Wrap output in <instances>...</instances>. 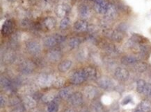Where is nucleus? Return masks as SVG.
Listing matches in <instances>:
<instances>
[{"label": "nucleus", "mask_w": 151, "mask_h": 112, "mask_svg": "<svg viewBox=\"0 0 151 112\" xmlns=\"http://www.w3.org/2000/svg\"><path fill=\"white\" fill-rule=\"evenodd\" d=\"M109 6L107 0H95V10L100 14H105Z\"/></svg>", "instance_id": "f257e3e1"}, {"label": "nucleus", "mask_w": 151, "mask_h": 112, "mask_svg": "<svg viewBox=\"0 0 151 112\" xmlns=\"http://www.w3.org/2000/svg\"><path fill=\"white\" fill-rule=\"evenodd\" d=\"M86 79H87V78H86L83 69H82L80 70V71H76V72L73 75V76H72L71 78V82L73 83L78 85V84H81L83 83Z\"/></svg>", "instance_id": "f03ea898"}, {"label": "nucleus", "mask_w": 151, "mask_h": 112, "mask_svg": "<svg viewBox=\"0 0 151 112\" xmlns=\"http://www.w3.org/2000/svg\"><path fill=\"white\" fill-rule=\"evenodd\" d=\"M27 48L29 53L34 55L38 54L41 50V47L39 44L34 41H31L27 44Z\"/></svg>", "instance_id": "7ed1b4c3"}, {"label": "nucleus", "mask_w": 151, "mask_h": 112, "mask_svg": "<svg viewBox=\"0 0 151 112\" xmlns=\"http://www.w3.org/2000/svg\"><path fill=\"white\" fill-rule=\"evenodd\" d=\"M115 76L119 80L125 81L129 77V72H128L127 70L123 69V68H117L115 71Z\"/></svg>", "instance_id": "20e7f679"}, {"label": "nucleus", "mask_w": 151, "mask_h": 112, "mask_svg": "<svg viewBox=\"0 0 151 112\" xmlns=\"http://www.w3.org/2000/svg\"><path fill=\"white\" fill-rule=\"evenodd\" d=\"M13 29V23L10 20H7L4 22L2 29H1V33L3 36H8L10 34Z\"/></svg>", "instance_id": "39448f33"}, {"label": "nucleus", "mask_w": 151, "mask_h": 112, "mask_svg": "<svg viewBox=\"0 0 151 112\" xmlns=\"http://www.w3.org/2000/svg\"><path fill=\"white\" fill-rule=\"evenodd\" d=\"M79 15L82 18H88L90 15V9L89 6L85 4H81L79 7Z\"/></svg>", "instance_id": "423d86ee"}, {"label": "nucleus", "mask_w": 151, "mask_h": 112, "mask_svg": "<svg viewBox=\"0 0 151 112\" xmlns=\"http://www.w3.org/2000/svg\"><path fill=\"white\" fill-rule=\"evenodd\" d=\"M88 25L87 22L84 20H79L74 24V29L75 31H79V32H82V31H86L87 29Z\"/></svg>", "instance_id": "0eeeda50"}, {"label": "nucleus", "mask_w": 151, "mask_h": 112, "mask_svg": "<svg viewBox=\"0 0 151 112\" xmlns=\"http://www.w3.org/2000/svg\"><path fill=\"white\" fill-rule=\"evenodd\" d=\"M61 57V54L59 51L57 50L51 51L47 54V58L50 59L52 62H57L59 60Z\"/></svg>", "instance_id": "6e6552de"}, {"label": "nucleus", "mask_w": 151, "mask_h": 112, "mask_svg": "<svg viewBox=\"0 0 151 112\" xmlns=\"http://www.w3.org/2000/svg\"><path fill=\"white\" fill-rule=\"evenodd\" d=\"M70 101L71 104L74 105H78L81 104L82 102V96L80 93H76V94H72V96L70 97Z\"/></svg>", "instance_id": "1a4fd4ad"}, {"label": "nucleus", "mask_w": 151, "mask_h": 112, "mask_svg": "<svg viewBox=\"0 0 151 112\" xmlns=\"http://www.w3.org/2000/svg\"><path fill=\"white\" fill-rule=\"evenodd\" d=\"M52 81V76L50 75H42L39 77L38 82L41 86H47L50 85Z\"/></svg>", "instance_id": "9d476101"}, {"label": "nucleus", "mask_w": 151, "mask_h": 112, "mask_svg": "<svg viewBox=\"0 0 151 112\" xmlns=\"http://www.w3.org/2000/svg\"><path fill=\"white\" fill-rule=\"evenodd\" d=\"M72 62L71 60H65L61 62L59 65V69L61 72H66L71 69Z\"/></svg>", "instance_id": "9b49d317"}, {"label": "nucleus", "mask_w": 151, "mask_h": 112, "mask_svg": "<svg viewBox=\"0 0 151 112\" xmlns=\"http://www.w3.org/2000/svg\"><path fill=\"white\" fill-rule=\"evenodd\" d=\"M98 84L100 86V87L105 89H109L112 88V86H113V84H112L111 80L107 79V78H102V79L99 80Z\"/></svg>", "instance_id": "f8f14e48"}, {"label": "nucleus", "mask_w": 151, "mask_h": 112, "mask_svg": "<svg viewBox=\"0 0 151 112\" xmlns=\"http://www.w3.org/2000/svg\"><path fill=\"white\" fill-rule=\"evenodd\" d=\"M116 10L115 7H114L113 5L109 4L106 13H105L106 17H107L108 19L111 20V19L114 18V17L116 16Z\"/></svg>", "instance_id": "ddd939ff"}, {"label": "nucleus", "mask_w": 151, "mask_h": 112, "mask_svg": "<svg viewBox=\"0 0 151 112\" xmlns=\"http://www.w3.org/2000/svg\"><path fill=\"white\" fill-rule=\"evenodd\" d=\"M68 12V7L65 5H59L57 6L56 10V13L59 17H65Z\"/></svg>", "instance_id": "4468645a"}, {"label": "nucleus", "mask_w": 151, "mask_h": 112, "mask_svg": "<svg viewBox=\"0 0 151 112\" xmlns=\"http://www.w3.org/2000/svg\"><path fill=\"white\" fill-rule=\"evenodd\" d=\"M57 41L56 40V38H54V36H50L47 37L44 40V44L47 47H53L57 44Z\"/></svg>", "instance_id": "2eb2a0df"}, {"label": "nucleus", "mask_w": 151, "mask_h": 112, "mask_svg": "<svg viewBox=\"0 0 151 112\" xmlns=\"http://www.w3.org/2000/svg\"><path fill=\"white\" fill-rule=\"evenodd\" d=\"M84 75H85L86 78H96V70L93 68L91 67H88L86 68V69H83Z\"/></svg>", "instance_id": "dca6fc26"}, {"label": "nucleus", "mask_w": 151, "mask_h": 112, "mask_svg": "<svg viewBox=\"0 0 151 112\" xmlns=\"http://www.w3.org/2000/svg\"><path fill=\"white\" fill-rule=\"evenodd\" d=\"M151 109V103L145 100L142 102L139 105V110L142 112H148Z\"/></svg>", "instance_id": "f3484780"}, {"label": "nucleus", "mask_w": 151, "mask_h": 112, "mask_svg": "<svg viewBox=\"0 0 151 112\" xmlns=\"http://www.w3.org/2000/svg\"><path fill=\"white\" fill-rule=\"evenodd\" d=\"M136 61H137V59H136V57H134V56H130V55L125 56V57H123L122 59V62L125 64H134V63L136 62Z\"/></svg>", "instance_id": "a211bd4d"}, {"label": "nucleus", "mask_w": 151, "mask_h": 112, "mask_svg": "<svg viewBox=\"0 0 151 112\" xmlns=\"http://www.w3.org/2000/svg\"><path fill=\"white\" fill-rule=\"evenodd\" d=\"M44 24H45V27L47 28V29H52L55 26L56 21L53 17H47L45 19Z\"/></svg>", "instance_id": "6ab92c4d"}, {"label": "nucleus", "mask_w": 151, "mask_h": 112, "mask_svg": "<svg viewBox=\"0 0 151 112\" xmlns=\"http://www.w3.org/2000/svg\"><path fill=\"white\" fill-rule=\"evenodd\" d=\"M59 96L61 98L63 99H66L68 98L69 97H71L72 96V92L70 88H65L61 91L59 93Z\"/></svg>", "instance_id": "aec40b11"}, {"label": "nucleus", "mask_w": 151, "mask_h": 112, "mask_svg": "<svg viewBox=\"0 0 151 112\" xmlns=\"http://www.w3.org/2000/svg\"><path fill=\"white\" fill-rule=\"evenodd\" d=\"M145 86H146V83H145L144 80H139L137 82V84H136V91L140 94H143Z\"/></svg>", "instance_id": "412c9836"}, {"label": "nucleus", "mask_w": 151, "mask_h": 112, "mask_svg": "<svg viewBox=\"0 0 151 112\" xmlns=\"http://www.w3.org/2000/svg\"><path fill=\"white\" fill-rule=\"evenodd\" d=\"M80 42L78 38H72L69 42V46L71 47V48H75L79 46Z\"/></svg>", "instance_id": "4be33fe9"}, {"label": "nucleus", "mask_w": 151, "mask_h": 112, "mask_svg": "<svg viewBox=\"0 0 151 112\" xmlns=\"http://www.w3.org/2000/svg\"><path fill=\"white\" fill-rule=\"evenodd\" d=\"M58 104L55 102H52L49 104L47 107V111L48 112H57Z\"/></svg>", "instance_id": "5701e85b"}, {"label": "nucleus", "mask_w": 151, "mask_h": 112, "mask_svg": "<svg viewBox=\"0 0 151 112\" xmlns=\"http://www.w3.org/2000/svg\"><path fill=\"white\" fill-rule=\"evenodd\" d=\"M32 64L29 62H25L22 65V69L24 72H29V71H32L33 69Z\"/></svg>", "instance_id": "b1692460"}, {"label": "nucleus", "mask_w": 151, "mask_h": 112, "mask_svg": "<svg viewBox=\"0 0 151 112\" xmlns=\"http://www.w3.org/2000/svg\"><path fill=\"white\" fill-rule=\"evenodd\" d=\"M85 92L86 94H87V96L90 98H94L95 95H96V90H95V89L93 88V87H88V88L86 89Z\"/></svg>", "instance_id": "393cba45"}, {"label": "nucleus", "mask_w": 151, "mask_h": 112, "mask_svg": "<svg viewBox=\"0 0 151 112\" xmlns=\"http://www.w3.org/2000/svg\"><path fill=\"white\" fill-rule=\"evenodd\" d=\"M69 24H70L69 18L65 17H64V19H63V20L61 21L60 28L62 29H66V28L68 27V25H69Z\"/></svg>", "instance_id": "a878e982"}, {"label": "nucleus", "mask_w": 151, "mask_h": 112, "mask_svg": "<svg viewBox=\"0 0 151 112\" xmlns=\"http://www.w3.org/2000/svg\"><path fill=\"white\" fill-rule=\"evenodd\" d=\"M35 104H36V102H35L34 100L31 98L27 97L25 99V105H27L28 107H33L35 106Z\"/></svg>", "instance_id": "bb28decb"}, {"label": "nucleus", "mask_w": 151, "mask_h": 112, "mask_svg": "<svg viewBox=\"0 0 151 112\" xmlns=\"http://www.w3.org/2000/svg\"><path fill=\"white\" fill-rule=\"evenodd\" d=\"M1 86H3L4 88H6V89L10 88V86H11V85H10V82L4 78H1Z\"/></svg>", "instance_id": "cd10ccee"}, {"label": "nucleus", "mask_w": 151, "mask_h": 112, "mask_svg": "<svg viewBox=\"0 0 151 112\" xmlns=\"http://www.w3.org/2000/svg\"><path fill=\"white\" fill-rule=\"evenodd\" d=\"M143 94H144L145 96L151 98V85H147L146 84V86H145Z\"/></svg>", "instance_id": "c85d7f7f"}, {"label": "nucleus", "mask_w": 151, "mask_h": 112, "mask_svg": "<svg viewBox=\"0 0 151 112\" xmlns=\"http://www.w3.org/2000/svg\"><path fill=\"white\" fill-rule=\"evenodd\" d=\"M54 38H55L56 40H57V43L63 42L65 40V39H66V38H65L64 36H61V35H55V36H54Z\"/></svg>", "instance_id": "c756f323"}, {"label": "nucleus", "mask_w": 151, "mask_h": 112, "mask_svg": "<svg viewBox=\"0 0 151 112\" xmlns=\"http://www.w3.org/2000/svg\"><path fill=\"white\" fill-rule=\"evenodd\" d=\"M132 101V98L130 96H127L126 98H125L123 99V100L122 102V104H123V105H126V104H127L128 103H130Z\"/></svg>", "instance_id": "7c9ffc66"}, {"label": "nucleus", "mask_w": 151, "mask_h": 112, "mask_svg": "<svg viewBox=\"0 0 151 112\" xmlns=\"http://www.w3.org/2000/svg\"><path fill=\"white\" fill-rule=\"evenodd\" d=\"M64 80H63L61 78H59V79H57L56 80L55 82V85L57 86V87H61V86H62L64 85Z\"/></svg>", "instance_id": "2f4dec72"}, {"label": "nucleus", "mask_w": 151, "mask_h": 112, "mask_svg": "<svg viewBox=\"0 0 151 112\" xmlns=\"http://www.w3.org/2000/svg\"><path fill=\"white\" fill-rule=\"evenodd\" d=\"M3 102L5 103V99H4V98H3L2 96H1V107H2V106L3 105Z\"/></svg>", "instance_id": "473e14b6"}, {"label": "nucleus", "mask_w": 151, "mask_h": 112, "mask_svg": "<svg viewBox=\"0 0 151 112\" xmlns=\"http://www.w3.org/2000/svg\"><path fill=\"white\" fill-rule=\"evenodd\" d=\"M65 112H74V111H73V110H72V109H68L67 111H66Z\"/></svg>", "instance_id": "72a5a7b5"}, {"label": "nucleus", "mask_w": 151, "mask_h": 112, "mask_svg": "<svg viewBox=\"0 0 151 112\" xmlns=\"http://www.w3.org/2000/svg\"><path fill=\"white\" fill-rule=\"evenodd\" d=\"M135 112H142V111H140V110H139V111H135Z\"/></svg>", "instance_id": "f704fd0d"}, {"label": "nucleus", "mask_w": 151, "mask_h": 112, "mask_svg": "<svg viewBox=\"0 0 151 112\" xmlns=\"http://www.w3.org/2000/svg\"><path fill=\"white\" fill-rule=\"evenodd\" d=\"M91 1H95V0H91Z\"/></svg>", "instance_id": "c9c22d12"}]
</instances>
